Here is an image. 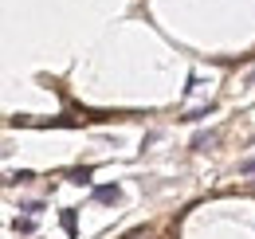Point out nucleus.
<instances>
[{
  "label": "nucleus",
  "mask_w": 255,
  "mask_h": 239,
  "mask_svg": "<svg viewBox=\"0 0 255 239\" xmlns=\"http://www.w3.org/2000/svg\"><path fill=\"white\" fill-rule=\"evenodd\" d=\"M91 196H95L98 204H118V200H122V188H118V184H98Z\"/></svg>",
  "instance_id": "f257e3e1"
},
{
  "label": "nucleus",
  "mask_w": 255,
  "mask_h": 239,
  "mask_svg": "<svg viewBox=\"0 0 255 239\" xmlns=\"http://www.w3.org/2000/svg\"><path fill=\"white\" fill-rule=\"evenodd\" d=\"M216 141H220V133H216V129H208V133H196V137H192V149L204 153L208 145H216Z\"/></svg>",
  "instance_id": "f03ea898"
},
{
  "label": "nucleus",
  "mask_w": 255,
  "mask_h": 239,
  "mask_svg": "<svg viewBox=\"0 0 255 239\" xmlns=\"http://www.w3.org/2000/svg\"><path fill=\"white\" fill-rule=\"evenodd\" d=\"M208 114H216V106H212V102H208V106H200V110H189V114H185L181 121H204Z\"/></svg>",
  "instance_id": "7ed1b4c3"
},
{
  "label": "nucleus",
  "mask_w": 255,
  "mask_h": 239,
  "mask_svg": "<svg viewBox=\"0 0 255 239\" xmlns=\"http://www.w3.org/2000/svg\"><path fill=\"white\" fill-rule=\"evenodd\" d=\"M67 180H71V184H91V169H71Z\"/></svg>",
  "instance_id": "20e7f679"
},
{
  "label": "nucleus",
  "mask_w": 255,
  "mask_h": 239,
  "mask_svg": "<svg viewBox=\"0 0 255 239\" xmlns=\"http://www.w3.org/2000/svg\"><path fill=\"white\" fill-rule=\"evenodd\" d=\"M63 232H67V236H75V232H79V220H75V208H67V212H63Z\"/></svg>",
  "instance_id": "39448f33"
},
{
  "label": "nucleus",
  "mask_w": 255,
  "mask_h": 239,
  "mask_svg": "<svg viewBox=\"0 0 255 239\" xmlns=\"http://www.w3.org/2000/svg\"><path fill=\"white\" fill-rule=\"evenodd\" d=\"M32 180V169H20V173H8V184H28Z\"/></svg>",
  "instance_id": "423d86ee"
},
{
  "label": "nucleus",
  "mask_w": 255,
  "mask_h": 239,
  "mask_svg": "<svg viewBox=\"0 0 255 239\" xmlns=\"http://www.w3.org/2000/svg\"><path fill=\"white\" fill-rule=\"evenodd\" d=\"M12 228H16V236H28V232H32L35 224H32V220H16V224H12Z\"/></svg>",
  "instance_id": "0eeeda50"
},
{
  "label": "nucleus",
  "mask_w": 255,
  "mask_h": 239,
  "mask_svg": "<svg viewBox=\"0 0 255 239\" xmlns=\"http://www.w3.org/2000/svg\"><path fill=\"white\" fill-rule=\"evenodd\" d=\"M20 212H32V216H35V212H43V200H24Z\"/></svg>",
  "instance_id": "6e6552de"
},
{
  "label": "nucleus",
  "mask_w": 255,
  "mask_h": 239,
  "mask_svg": "<svg viewBox=\"0 0 255 239\" xmlns=\"http://www.w3.org/2000/svg\"><path fill=\"white\" fill-rule=\"evenodd\" d=\"M240 173H255V161H244V165H240Z\"/></svg>",
  "instance_id": "1a4fd4ad"
}]
</instances>
